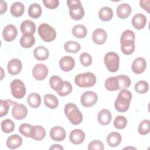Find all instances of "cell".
<instances>
[{"mask_svg": "<svg viewBox=\"0 0 150 150\" xmlns=\"http://www.w3.org/2000/svg\"><path fill=\"white\" fill-rule=\"evenodd\" d=\"M16 102H13L11 100H0V117H2L3 116L6 115L9 111V107L12 105H15L16 104Z\"/></svg>", "mask_w": 150, "mask_h": 150, "instance_id": "obj_37", "label": "cell"}, {"mask_svg": "<svg viewBox=\"0 0 150 150\" xmlns=\"http://www.w3.org/2000/svg\"><path fill=\"white\" fill-rule=\"evenodd\" d=\"M67 5L69 8L70 16L73 20L79 21L83 18L85 12L80 1L68 0Z\"/></svg>", "mask_w": 150, "mask_h": 150, "instance_id": "obj_4", "label": "cell"}, {"mask_svg": "<svg viewBox=\"0 0 150 150\" xmlns=\"http://www.w3.org/2000/svg\"><path fill=\"white\" fill-rule=\"evenodd\" d=\"M71 33L75 38L83 39L86 36L87 34V30L84 25L79 24L75 25L73 28Z\"/></svg>", "mask_w": 150, "mask_h": 150, "instance_id": "obj_28", "label": "cell"}, {"mask_svg": "<svg viewBox=\"0 0 150 150\" xmlns=\"http://www.w3.org/2000/svg\"><path fill=\"white\" fill-rule=\"evenodd\" d=\"M46 136V131L45 128L40 125L32 126L30 138L36 141H41Z\"/></svg>", "mask_w": 150, "mask_h": 150, "instance_id": "obj_20", "label": "cell"}, {"mask_svg": "<svg viewBox=\"0 0 150 150\" xmlns=\"http://www.w3.org/2000/svg\"><path fill=\"white\" fill-rule=\"evenodd\" d=\"M43 3L47 8L54 9L58 7L59 1L58 0H43Z\"/></svg>", "mask_w": 150, "mask_h": 150, "instance_id": "obj_48", "label": "cell"}, {"mask_svg": "<svg viewBox=\"0 0 150 150\" xmlns=\"http://www.w3.org/2000/svg\"><path fill=\"white\" fill-rule=\"evenodd\" d=\"M10 11L12 16L20 17L25 12V6L21 2H15L12 4Z\"/></svg>", "mask_w": 150, "mask_h": 150, "instance_id": "obj_27", "label": "cell"}, {"mask_svg": "<svg viewBox=\"0 0 150 150\" xmlns=\"http://www.w3.org/2000/svg\"><path fill=\"white\" fill-rule=\"evenodd\" d=\"M119 83V90L127 89L131 85V81L129 77L126 75H119L117 76Z\"/></svg>", "mask_w": 150, "mask_h": 150, "instance_id": "obj_38", "label": "cell"}, {"mask_svg": "<svg viewBox=\"0 0 150 150\" xmlns=\"http://www.w3.org/2000/svg\"><path fill=\"white\" fill-rule=\"evenodd\" d=\"M64 111L66 117L72 124L79 125L82 122L83 115L76 104L67 103L64 106Z\"/></svg>", "mask_w": 150, "mask_h": 150, "instance_id": "obj_2", "label": "cell"}, {"mask_svg": "<svg viewBox=\"0 0 150 150\" xmlns=\"http://www.w3.org/2000/svg\"><path fill=\"white\" fill-rule=\"evenodd\" d=\"M98 100L97 94L93 91L83 93L80 97V102L84 107H91L96 104Z\"/></svg>", "mask_w": 150, "mask_h": 150, "instance_id": "obj_8", "label": "cell"}, {"mask_svg": "<svg viewBox=\"0 0 150 150\" xmlns=\"http://www.w3.org/2000/svg\"><path fill=\"white\" fill-rule=\"evenodd\" d=\"M21 30L23 35H33L36 31L35 23L30 20H25L21 25Z\"/></svg>", "mask_w": 150, "mask_h": 150, "instance_id": "obj_18", "label": "cell"}, {"mask_svg": "<svg viewBox=\"0 0 150 150\" xmlns=\"http://www.w3.org/2000/svg\"><path fill=\"white\" fill-rule=\"evenodd\" d=\"M104 61L109 71L114 73L118 71L119 69L120 57L117 53L113 52L107 53L104 57Z\"/></svg>", "mask_w": 150, "mask_h": 150, "instance_id": "obj_6", "label": "cell"}, {"mask_svg": "<svg viewBox=\"0 0 150 150\" xmlns=\"http://www.w3.org/2000/svg\"><path fill=\"white\" fill-rule=\"evenodd\" d=\"M127 125V120L124 116L118 115L115 117L114 121V126L115 128L122 129L125 128Z\"/></svg>", "mask_w": 150, "mask_h": 150, "instance_id": "obj_42", "label": "cell"}, {"mask_svg": "<svg viewBox=\"0 0 150 150\" xmlns=\"http://www.w3.org/2000/svg\"><path fill=\"white\" fill-rule=\"evenodd\" d=\"M104 86L105 88L110 91L119 90V83L117 76L110 77L107 79Z\"/></svg>", "mask_w": 150, "mask_h": 150, "instance_id": "obj_29", "label": "cell"}, {"mask_svg": "<svg viewBox=\"0 0 150 150\" xmlns=\"http://www.w3.org/2000/svg\"><path fill=\"white\" fill-rule=\"evenodd\" d=\"M146 23V16L141 13H138L134 15L132 18V26L138 30L143 29Z\"/></svg>", "mask_w": 150, "mask_h": 150, "instance_id": "obj_19", "label": "cell"}, {"mask_svg": "<svg viewBox=\"0 0 150 150\" xmlns=\"http://www.w3.org/2000/svg\"><path fill=\"white\" fill-rule=\"evenodd\" d=\"M12 96L17 99L22 98L26 94V87L23 82L19 79L13 80L10 84Z\"/></svg>", "mask_w": 150, "mask_h": 150, "instance_id": "obj_7", "label": "cell"}, {"mask_svg": "<svg viewBox=\"0 0 150 150\" xmlns=\"http://www.w3.org/2000/svg\"><path fill=\"white\" fill-rule=\"evenodd\" d=\"M138 131L142 135L148 134L150 131V121L149 120H144L139 124Z\"/></svg>", "mask_w": 150, "mask_h": 150, "instance_id": "obj_40", "label": "cell"}, {"mask_svg": "<svg viewBox=\"0 0 150 150\" xmlns=\"http://www.w3.org/2000/svg\"><path fill=\"white\" fill-rule=\"evenodd\" d=\"M135 43H125L121 44V50L122 52L126 55L132 54L135 50Z\"/></svg>", "mask_w": 150, "mask_h": 150, "instance_id": "obj_43", "label": "cell"}, {"mask_svg": "<svg viewBox=\"0 0 150 150\" xmlns=\"http://www.w3.org/2000/svg\"><path fill=\"white\" fill-rule=\"evenodd\" d=\"M64 49L66 52L68 53H76L80 50L81 46L78 42L76 41L69 40L64 43Z\"/></svg>", "mask_w": 150, "mask_h": 150, "instance_id": "obj_34", "label": "cell"}, {"mask_svg": "<svg viewBox=\"0 0 150 150\" xmlns=\"http://www.w3.org/2000/svg\"><path fill=\"white\" fill-rule=\"evenodd\" d=\"M149 0H144L139 1L140 6L145 11H146L148 13H149Z\"/></svg>", "mask_w": 150, "mask_h": 150, "instance_id": "obj_49", "label": "cell"}, {"mask_svg": "<svg viewBox=\"0 0 150 150\" xmlns=\"http://www.w3.org/2000/svg\"><path fill=\"white\" fill-rule=\"evenodd\" d=\"M48 74V68L47 66L42 63L36 64L32 70V75L33 77L38 80H44Z\"/></svg>", "mask_w": 150, "mask_h": 150, "instance_id": "obj_9", "label": "cell"}, {"mask_svg": "<svg viewBox=\"0 0 150 150\" xmlns=\"http://www.w3.org/2000/svg\"><path fill=\"white\" fill-rule=\"evenodd\" d=\"M1 129L5 133L13 132L15 129V123L11 119H5L1 122Z\"/></svg>", "mask_w": 150, "mask_h": 150, "instance_id": "obj_39", "label": "cell"}, {"mask_svg": "<svg viewBox=\"0 0 150 150\" xmlns=\"http://www.w3.org/2000/svg\"><path fill=\"white\" fill-rule=\"evenodd\" d=\"M20 45L23 48H30L34 45L35 38L33 35H23L20 39Z\"/></svg>", "mask_w": 150, "mask_h": 150, "instance_id": "obj_35", "label": "cell"}, {"mask_svg": "<svg viewBox=\"0 0 150 150\" xmlns=\"http://www.w3.org/2000/svg\"><path fill=\"white\" fill-rule=\"evenodd\" d=\"M106 141L110 146H117L121 142V135L117 132H112L108 134Z\"/></svg>", "mask_w": 150, "mask_h": 150, "instance_id": "obj_26", "label": "cell"}, {"mask_svg": "<svg viewBox=\"0 0 150 150\" xmlns=\"http://www.w3.org/2000/svg\"><path fill=\"white\" fill-rule=\"evenodd\" d=\"M72 90L73 87L70 83L67 81H63L56 92L60 96L64 97L70 94Z\"/></svg>", "mask_w": 150, "mask_h": 150, "instance_id": "obj_31", "label": "cell"}, {"mask_svg": "<svg viewBox=\"0 0 150 150\" xmlns=\"http://www.w3.org/2000/svg\"><path fill=\"white\" fill-rule=\"evenodd\" d=\"M38 32L41 39L46 42H50L56 38V32L54 29L46 23H42L39 26Z\"/></svg>", "mask_w": 150, "mask_h": 150, "instance_id": "obj_5", "label": "cell"}, {"mask_svg": "<svg viewBox=\"0 0 150 150\" xmlns=\"http://www.w3.org/2000/svg\"><path fill=\"white\" fill-rule=\"evenodd\" d=\"M75 66V61L74 59L69 56L63 57L59 61V66L63 71H71Z\"/></svg>", "mask_w": 150, "mask_h": 150, "instance_id": "obj_16", "label": "cell"}, {"mask_svg": "<svg viewBox=\"0 0 150 150\" xmlns=\"http://www.w3.org/2000/svg\"><path fill=\"white\" fill-rule=\"evenodd\" d=\"M28 12V15L30 18L37 19L39 18L42 15V8L38 4H32L29 6Z\"/></svg>", "mask_w": 150, "mask_h": 150, "instance_id": "obj_33", "label": "cell"}, {"mask_svg": "<svg viewBox=\"0 0 150 150\" xmlns=\"http://www.w3.org/2000/svg\"><path fill=\"white\" fill-rule=\"evenodd\" d=\"M135 90L140 94H144L146 93L149 89V85L147 81L144 80L138 81L134 86Z\"/></svg>", "mask_w": 150, "mask_h": 150, "instance_id": "obj_41", "label": "cell"}, {"mask_svg": "<svg viewBox=\"0 0 150 150\" xmlns=\"http://www.w3.org/2000/svg\"><path fill=\"white\" fill-rule=\"evenodd\" d=\"M135 39V35L133 31L127 29L123 32L121 36L120 43H131L134 42Z\"/></svg>", "mask_w": 150, "mask_h": 150, "instance_id": "obj_36", "label": "cell"}, {"mask_svg": "<svg viewBox=\"0 0 150 150\" xmlns=\"http://www.w3.org/2000/svg\"><path fill=\"white\" fill-rule=\"evenodd\" d=\"M107 39L106 32L101 28L96 29L92 34L93 41L97 45H101L104 44Z\"/></svg>", "mask_w": 150, "mask_h": 150, "instance_id": "obj_17", "label": "cell"}, {"mask_svg": "<svg viewBox=\"0 0 150 150\" xmlns=\"http://www.w3.org/2000/svg\"><path fill=\"white\" fill-rule=\"evenodd\" d=\"M98 16L103 21H109L113 16V11L111 8L104 6L100 9L98 12Z\"/></svg>", "mask_w": 150, "mask_h": 150, "instance_id": "obj_30", "label": "cell"}, {"mask_svg": "<svg viewBox=\"0 0 150 150\" xmlns=\"http://www.w3.org/2000/svg\"><path fill=\"white\" fill-rule=\"evenodd\" d=\"M28 114L26 107L22 104H15L12 109V115L13 117L17 120H21L24 119Z\"/></svg>", "mask_w": 150, "mask_h": 150, "instance_id": "obj_10", "label": "cell"}, {"mask_svg": "<svg viewBox=\"0 0 150 150\" xmlns=\"http://www.w3.org/2000/svg\"><path fill=\"white\" fill-rule=\"evenodd\" d=\"M43 102L45 105L50 109H55L59 105L57 98L53 94H47L44 96Z\"/></svg>", "mask_w": 150, "mask_h": 150, "instance_id": "obj_25", "label": "cell"}, {"mask_svg": "<svg viewBox=\"0 0 150 150\" xmlns=\"http://www.w3.org/2000/svg\"><path fill=\"white\" fill-rule=\"evenodd\" d=\"M112 118L111 112L107 109H103L97 115L98 122L102 125H107L110 124Z\"/></svg>", "mask_w": 150, "mask_h": 150, "instance_id": "obj_23", "label": "cell"}, {"mask_svg": "<svg viewBox=\"0 0 150 150\" xmlns=\"http://www.w3.org/2000/svg\"><path fill=\"white\" fill-rule=\"evenodd\" d=\"M8 73L12 75L15 76L19 74L22 69V64L21 61L18 59H12L11 60L7 66Z\"/></svg>", "mask_w": 150, "mask_h": 150, "instance_id": "obj_13", "label": "cell"}, {"mask_svg": "<svg viewBox=\"0 0 150 150\" xmlns=\"http://www.w3.org/2000/svg\"><path fill=\"white\" fill-rule=\"evenodd\" d=\"M50 150L52 149H57V150H59V149H63V147L62 146L60 145L59 144H54L53 145H52L50 148H49Z\"/></svg>", "mask_w": 150, "mask_h": 150, "instance_id": "obj_51", "label": "cell"}, {"mask_svg": "<svg viewBox=\"0 0 150 150\" xmlns=\"http://www.w3.org/2000/svg\"><path fill=\"white\" fill-rule=\"evenodd\" d=\"M32 125L29 124L23 123L20 125L19 127V132L25 137L30 138L31 131H32Z\"/></svg>", "mask_w": 150, "mask_h": 150, "instance_id": "obj_45", "label": "cell"}, {"mask_svg": "<svg viewBox=\"0 0 150 150\" xmlns=\"http://www.w3.org/2000/svg\"><path fill=\"white\" fill-rule=\"evenodd\" d=\"M22 144V138L18 134H13L9 136L6 140V146L11 149H16L21 146Z\"/></svg>", "mask_w": 150, "mask_h": 150, "instance_id": "obj_22", "label": "cell"}, {"mask_svg": "<svg viewBox=\"0 0 150 150\" xmlns=\"http://www.w3.org/2000/svg\"><path fill=\"white\" fill-rule=\"evenodd\" d=\"M27 102L30 107L36 108L39 107L41 104V97L38 93H32L28 96Z\"/></svg>", "mask_w": 150, "mask_h": 150, "instance_id": "obj_32", "label": "cell"}, {"mask_svg": "<svg viewBox=\"0 0 150 150\" xmlns=\"http://www.w3.org/2000/svg\"><path fill=\"white\" fill-rule=\"evenodd\" d=\"M146 67V62L144 58L139 57L136 58L132 64V70L137 74L142 73Z\"/></svg>", "mask_w": 150, "mask_h": 150, "instance_id": "obj_15", "label": "cell"}, {"mask_svg": "<svg viewBox=\"0 0 150 150\" xmlns=\"http://www.w3.org/2000/svg\"><path fill=\"white\" fill-rule=\"evenodd\" d=\"M104 149V144L102 142L98 140H94L90 142L88 145V149L93 150H103Z\"/></svg>", "mask_w": 150, "mask_h": 150, "instance_id": "obj_47", "label": "cell"}, {"mask_svg": "<svg viewBox=\"0 0 150 150\" xmlns=\"http://www.w3.org/2000/svg\"><path fill=\"white\" fill-rule=\"evenodd\" d=\"M132 9L130 5L128 4H121L117 8V15L118 18L121 19H125L128 18L131 13Z\"/></svg>", "mask_w": 150, "mask_h": 150, "instance_id": "obj_24", "label": "cell"}, {"mask_svg": "<svg viewBox=\"0 0 150 150\" xmlns=\"http://www.w3.org/2000/svg\"><path fill=\"white\" fill-rule=\"evenodd\" d=\"M63 80L57 76H52L49 79V84L50 87L54 91H57L60 86Z\"/></svg>", "mask_w": 150, "mask_h": 150, "instance_id": "obj_44", "label": "cell"}, {"mask_svg": "<svg viewBox=\"0 0 150 150\" xmlns=\"http://www.w3.org/2000/svg\"><path fill=\"white\" fill-rule=\"evenodd\" d=\"M85 139V134L80 129H73L69 134L70 141L75 145H79L83 142Z\"/></svg>", "mask_w": 150, "mask_h": 150, "instance_id": "obj_14", "label": "cell"}, {"mask_svg": "<svg viewBox=\"0 0 150 150\" xmlns=\"http://www.w3.org/2000/svg\"><path fill=\"white\" fill-rule=\"evenodd\" d=\"M7 10V4L5 1H1L0 2V13L1 15L4 14Z\"/></svg>", "mask_w": 150, "mask_h": 150, "instance_id": "obj_50", "label": "cell"}, {"mask_svg": "<svg viewBox=\"0 0 150 150\" xmlns=\"http://www.w3.org/2000/svg\"><path fill=\"white\" fill-rule=\"evenodd\" d=\"M17 35V28L12 24L6 25L2 30L3 38L6 42H11L13 40L16 38Z\"/></svg>", "mask_w": 150, "mask_h": 150, "instance_id": "obj_11", "label": "cell"}, {"mask_svg": "<svg viewBox=\"0 0 150 150\" xmlns=\"http://www.w3.org/2000/svg\"><path fill=\"white\" fill-rule=\"evenodd\" d=\"M96 77L91 72H86L77 74L74 78V83L80 87H91L96 83Z\"/></svg>", "mask_w": 150, "mask_h": 150, "instance_id": "obj_3", "label": "cell"}, {"mask_svg": "<svg viewBox=\"0 0 150 150\" xmlns=\"http://www.w3.org/2000/svg\"><path fill=\"white\" fill-rule=\"evenodd\" d=\"M80 62L83 66L88 67L92 63V57L88 53H83L80 56Z\"/></svg>", "mask_w": 150, "mask_h": 150, "instance_id": "obj_46", "label": "cell"}, {"mask_svg": "<svg viewBox=\"0 0 150 150\" xmlns=\"http://www.w3.org/2000/svg\"><path fill=\"white\" fill-rule=\"evenodd\" d=\"M33 54L35 58L38 60L43 61L49 57V50L43 46H39L36 47L33 50Z\"/></svg>", "mask_w": 150, "mask_h": 150, "instance_id": "obj_21", "label": "cell"}, {"mask_svg": "<svg viewBox=\"0 0 150 150\" xmlns=\"http://www.w3.org/2000/svg\"><path fill=\"white\" fill-rule=\"evenodd\" d=\"M66 136L65 129L60 126H55L51 128L50 131V138L55 141H62Z\"/></svg>", "mask_w": 150, "mask_h": 150, "instance_id": "obj_12", "label": "cell"}, {"mask_svg": "<svg viewBox=\"0 0 150 150\" xmlns=\"http://www.w3.org/2000/svg\"><path fill=\"white\" fill-rule=\"evenodd\" d=\"M132 100L131 93L127 89L120 91L114 103L115 110L120 112H126L130 105Z\"/></svg>", "mask_w": 150, "mask_h": 150, "instance_id": "obj_1", "label": "cell"}]
</instances>
